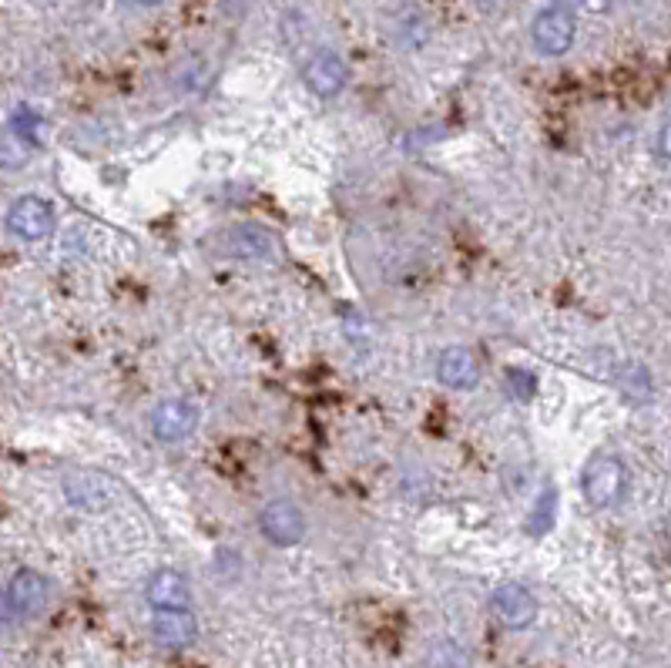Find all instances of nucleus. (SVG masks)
Wrapping results in <instances>:
<instances>
[{"label": "nucleus", "mask_w": 671, "mask_h": 668, "mask_svg": "<svg viewBox=\"0 0 671 668\" xmlns=\"http://www.w3.org/2000/svg\"><path fill=\"white\" fill-rule=\"evenodd\" d=\"M580 487H585V498L591 508H614L624 498V491H628V467L618 457H595L585 467Z\"/></svg>", "instance_id": "f257e3e1"}, {"label": "nucleus", "mask_w": 671, "mask_h": 668, "mask_svg": "<svg viewBox=\"0 0 671 668\" xmlns=\"http://www.w3.org/2000/svg\"><path fill=\"white\" fill-rule=\"evenodd\" d=\"M199 420H202V414L192 399L168 396V399H161V404H155V410H152V433L161 443H178L199 430Z\"/></svg>", "instance_id": "f03ea898"}, {"label": "nucleus", "mask_w": 671, "mask_h": 668, "mask_svg": "<svg viewBox=\"0 0 671 668\" xmlns=\"http://www.w3.org/2000/svg\"><path fill=\"white\" fill-rule=\"evenodd\" d=\"M55 229V205L40 195H24L8 208V232L24 239V242H37L44 236H51Z\"/></svg>", "instance_id": "7ed1b4c3"}, {"label": "nucleus", "mask_w": 671, "mask_h": 668, "mask_svg": "<svg viewBox=\"0 0 671 668\" xmlns=\"http://www.w3.org/2000/svg\"><path fill=\"white\" fill-rule=\"evenodd\" d=\"M574 34H577V21L574 14L561 11V8H548L534 17L530 24V40H534V48L548 55V58H558L564 51H571V44H574Z\"/></svg>", "instance_id": "20e7f679"}, {"label": "nucleus", "mask_w": 671, "mask_h": 668, "mask_svg": "<svg viewBox=\"0 0 671 668\" xmlns=\"http://www.w3.org/2000/svg\"><path fill=\"white\" fill-rule=\"evenodd\" d=\"M259 527H262V534H265V541H273V545H279V548H292V545L302 541L305 517H302V511H299L292 501L279 498V501H268V504L262 508Z\"/></svg>", "instance_id": "39448f33"}, {"label": "nucleus", "mask_w": 671, "mask_h": 668, "mask_svg": "<svg viewBox=\"0 0 671 668\" xmlns=\"http://www.w3.org/2000/svg\"><path fill=\"white\" fill-rule=\"evenodd\" d=\"M302 77H305V87H309L312 95L336 98L346 87V81H349V68H346V61L336 51H316L305 61Z\"/></svg>", "instance_id": "423d86ee"}, {"label": "nucleus", "mask_w": 671, "mask_h": 668, "mask_svg": "<svg viewBox=\"0 0 671 668\" xmlns=\"http://www.w3.org/2000/svg\"><path fill=\"white\" fill-rule=\"evenodd\" d=\"M145 598L155 611H189L192 605V585L182 571L175 568H161L148 577L145 585Z\"/></svg>", "instance_id": "0eeeda50"}, {"label": "nucleus", "mask_w": 671, "mask_h": 668, "mask_svg": "<svg viewBox=\"0 0 671 668\" xmlns=\"http://www.w3.org/2000/svg\"><path fill=\"white\" fill-rule=\"evenodd\" d=\"M490 608H494V615L501 618V625H507V629H514V632L527 629L530 621L537 618V601H534V595H530L524 585H517V582L498 585L494 595H490Z\"/></svg>", "instance_id": "6e6552de"}, {"label": "nucleus", "mask_w": 671, "mask_h": 668, "mask_svg": "<svg viewBox=\"0 0 671 668\" xmlns=\"http://www.w3.org/2000/svg\"><path fill=\"white\" fill-rule=\"evenodd\" d=\"M8 601L14 608V615L21 618H34L40 615L44 608H48V598H51V588H48V577L31 571V568H21L14 577H11V585H8Z\"/></svg>", "instance_id": "1a4fd4ad"}, {"label": "nucleus", "mask_w": 671, "mask_h": 668, "mask_svg": "<svg viewBox=\"0 0 671 668\" xmlns=\"http://www.w3.org/2000/svg\"><path fill=\"white\" fill-rule=\"evenodd\" d=\"M436 377H440L443 386H451V390H474L477 380H480V367H477V360H474L470 349L451 346V349L440 353Z\"/></svg>", "instance_id": "9d476101"}, {"label": "nucleus", "mask_w": 671, "mask_h": 668, "mask_svg": "<svg viewBox=\"0 0 671 668\" xmlns=\"http://www.w3.org/2000/svg\"><path fill=\"white\" fill-rule=\"evenodd\" d=\"M152 635L165 648H189L199 639V621L189 611H155Z\"/></svg>", "instance_id": "9b49d317"}, {"label": "nucleus", "mask_w": 671, "mask_h": 668, "mask_svg": "<svg viewBox=\"0 0 671 668\" xmlns=\"http://www.w3.org/2000/svg\"><path fill=\"white\" fill-rule=\"evenodd\" d=\"M226 252L242 262H268L276 255V239L259 226H236L226 232Z\"/></svg>", "instance_id": "f8f14e48"}, {"label": "nucleus", "mask_w": 671, "mask_h": 668, "mask_svg": "<svg viewBox=\"0 0 671 668\" xmlns=\"http://www.w3.org/2000/svg\"><path fill=\"white\" fill-rule=\"evenodd\" d=\"M64 494L74 508H84V511H101L108 501H111V487L95 477V474H74L64 480Z\"/></svg>", "instance_id": "ddd939ff"}, {"label": "nucleus", "mask_w": 671, "mask_h": 668, "mask_svg": "<svg viewBox=\"0 0 671 668\" xmlns=\"http://www.w3.org/2000/svg\"><path fill=\"white\" fill-rule=\"evenodd\" d=\"M393 31H396L403 48H423L427 37H430V21L417 8H399Z\"/></svg>", "instance_id": "4468645a"}, {"label": "nucleus", "mask_w": 671, "mask_h": 668, "mask_svg": "<svg viewBox=\"0 0 671 668\" xmlns=\"http://www.w3.org/2000/svg\"><path fill=\"white\" fill-rule=\"evenodd\" d=\"M430 665H433V668H470L467 655H464L457 645H451V642L433 645V652H430Z\"/></svg>", "instance_id": "2eb2a0df"}, {"label": "nucleus", "mask_w": 671, "mask_h": 668, "mask_svg": "<svg viewBox=\"0 0 671 668\" xmlns=\"http://www.w3.org/2000/svg\"><path fill=\"white\" fill-rule=\"evenodd\" d=\"M507 390H511V396H517V399H530L534 390H537V380H534L527 370H511V373H507Z\"/></svg>", "instance_id": "dca6fc26"}, {"label": "nucleus", "mask_w": 671, "mask_h": 668, "mask_svg": "<svg viewBox=\"0 0 671 668\" xmlns=\"http://www.w3.org/2000/svg\"><path fill=\"white\" fill-rule=\"evenodd\" d=\"M14 621V608H11V601H8V595L0 592V632H4L8 625Z\"/></svg>", "instance_id": "f3484780"}, {"label": "nucleus", "mask_w": 671, "mask_h": 668, "mask_svg": "<svg viewBox=\"0 0 671 668\" xmlns=\"http://www.w3.org/2000/svg\"><path fill=\"white\" fill-rule=\"evenodd\" d=\"M504 4V0H477V8H483V11H498Z\"/></svg>", "instance_id": "a211bd4d"}, {"label": "nucleus", "mask_w": 671, "mask_h": 668, "mask_svg": "<svg viewBox=\"0 0 671 668\" xmlns=\"http://www.w3.org/2000/svg\"><path fill=\"white\" fill-rule=\"evenodd\" d=\"M134 4H142V8H155V4H161V0H134Z\"/></svg>", "instance_id": "6ab92c4d"}]
</instances>
